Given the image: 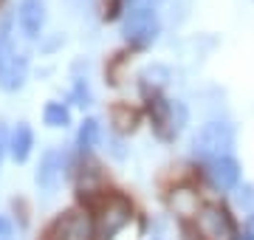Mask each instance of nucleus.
Instances as JSON below:
<instances>
[{
    "mask_svg": "<svg viewBox=\"0 0 254 240\" xmlns=\"http://www.w3.org/2000/svg\"><path fill=\"white\" fill-rule=\"evenodd\" d=\"M206 176H209V181H212V186H215V189L229 192V189H235L237 181H240V164H237L232 156L215 158V161H209Z\"/></svg>",
    "mask_w": 254,
    "mask_h": 240,
    "instance_id": "nucleus-6",
    "label": "nucleus"
},
{
    "mask_svg": "<svg viewBox=\"0 0 254 240\" xmlns=\"http://www.w3.org/2000/svg\"><path fill=\"white\" fill-rule=\"evenodd\" d=\"M130 221V203L122 195H108L99 209V232L102 238H113L125 223Z\"/></svg>",
    "mask_w": 254,
    "mask_h": 240,
    "instance_id": "nucleus-5",
    "label": "nucleus"
},
{
    "mask_svg": "<svg viewBox=\"0 0 254 240\" xmlns=\"http://www.w3.org/2000/svg\"><path fill=\"white\" fill-rule=\"evenodd\" d=\"M60 178H63V153L60 150H48L40 167H37V186L46 195H51L60 186Z\"/></svg>",
    "mask_w": 254,
    "mask_h": 240,
    "instance_id": "nucleus-8",
    "label": "nucleus"
},
{
    "mask_svg": "<svg viewBox=\"0 0 254 240\" xmlns=\"http://www.w3.org/2000/svg\"><path fill=\"white\" fill-rule=\"evenodd\" d=\"M79 150L82 153H88V150L99 141V124H96V119H85L82 121V127H79Z\"/></svg>",
    "mask_w": 254,
    "mask_h": 240,
    "instance_id": "nucleus-12",
    "label": "nucleus"
},
{
    "mask_svg": "<svg viewBox=\"0 0 254 240\" xmlns=\"http://www.w3.org/2000/svg\"><path fill=\"white\" fill-rule=\"evenodd\" d=\"M0 3H3V0H0Z\"/></svg>",
    "mask_w": 254,
    "mask_h": 240,
    "instance_id": "nucleus-17",
    "label": "nucleus"
},
{
    "mask_svg": "<svg viewBox=\"0 0 254 240\" xmlns=\"http://www.w3.org/2000/svg\"><path fill=\"white\" fill-rule=\"evenodd\" d=\"M240 240H254V215L249 218V223H246V229H243V238Z\"/></svg>",
    "mask_w": 254,
    "mask_h": 240,
    "instance_id": "nucleus-14",
    "label": "nucleus"
},
{
    "mask_svg": "<svg viewBox=\"0 0 254 240\" xmlns=\"http://www.w3.org/2000/svg\"><path fill=\"white\" fill-rule=\"evenodd\" d=\"M43 119H46L48 127H68L71 113H68V108H65L63 102H48L46 111H43Z\"/></svg>",
    "mask_w": 254,
    "mask_h": 240,
    "instance_id": "nucleus-11",
    "label": "nucleus"
},
{
    "mask_svg": "<svg viewBox=\"0 0 254 240\" xmlns=\"http://www.w3.org/2000/svg\"><path fill=\"white\" fill-rule=\"evenodd\" d=\"M31 147H34V133H31V127H28L26 121H20L17 127L11 130V136H9V153H11V158H14L17 164L28 161Z\"/></svg>",
    "mask_w": 254,
    "mask_h": 240,
    "instance_id": "nucleus-10",
    "label": "nucleus"
},
{
    "mask_svg": "<svg viewBox=\"0 0 254 240\" xmlns=\"http://www.w3.org/2000/svg\"><path fill=\"white\" fill-rule=\"evenodd\" d=\"M122 34L130 46L144 48L158 37V14L153 3H127L125 20H122Z\"/></svg>",
    "mask_w": 254,
    "mask_h": 240,
    "instance_id": "nucleus-2",
    "label": "nucleus"
},
{
    "mask_svg": "<svg viewBox=\"0 0 254 240\" xmlns=\"http://www.w3.org/2000/svg\"><path fill=\"white\" fill-rule=\"evenodd\" d=\"M198 226L203 232L206 240H235V221L232 215L218 206V203H209L198 212Z\"/></svg>",
    "mask_w": 254,
    "mask_h": 240,
    "instance_id": "nucleus-4",
    "label": "nucleus"
},
{
    "mask_svg": "<svg viewBox=\"0 0 254 240\" xmlns=\"http://www.w3.org/2000/svg\"><path fill=\"white\" fill-rule=\"evenodd\" d=\"M127 3H153V6H155L158 0H127Z\"/></svg>",
    "mask_w": 254,
    "mask_h": 240,
    "instance_id": "nucleus-16",
    "label": "nucleus"
},
{
    "mask_svg": "<svg viewBox=\"0 0 254 240\" xmlns=\"http://www.w3.org/2000/svg\"><path fill=\"white\" fill-rule=\"evenodd\" d=\"M60 240H91V221L82 212H65L57 221Z\"/></svg>",
    "mask_w": 254,
    "mask_h": 240,
    "instance_id": "nucleus-9",
    "label": "nucleus"
},
{
    "mask_svg": "<svg viewBox=\"0 0 254 240\" xmlns=\"http://www.w3.org/2000/svg\"><path fill=\"white\" fill-rule=\"evenodd\" d=\"M235 147V127L229 121H209L200 127V133L192 141V150L198 158L215 161V158L229 156V150Z\"/></svg>",
    "mask_w": 254,
    "mask_h": 240,
    "instance_id": "nucleus-3",
    "label": "nucleus"
},
{
    "mask_svg": "<svg viewBox=\"0 0 254 240\" xmlns=\"http://www.w3.org/2000/svg\"><path fill=\"white\" fill-rule=\"evenodd\" d=\"M9 150V133H6V124L0 121V164H3V156Z\"/></svg>",
    "mask_w": 254,
    "mask_h": 240,
    "instance_id": "nucleus-13",
    "label": "nucleus"
},
{
    "mask_svg": "<svg viewBox=\"0 0 254 240\" xmlns=\"http://www.w3.org/2000/svg\"><path fill=\"white\" fill-rule=\"evenodd\" d=\"M9 232H11V223L0 215V238H9Z\"/></svg>",
    "mask_w": 254,
    "mask_h": 240,
    "instance_id": "nucleus-15",
    "label": "nucleus"
},
{
    "mask_svg": "<svg viewBox=\"0 0 254 240\" xmlns=\"http://www.w3.org/2000/svg\"><path fill=\"white\" fill-rule=\"evenodd\" d=\"M17 23L26 37H40V31L46 26V3L43 0H20L17 6Z\"/></svg>",
    "mask_w": 254,
    "mask_h": 240,
    "instance_id": "nucleus-7",
    "label": "nucleus"
},
{
    "mask_svg": "<svg viewBox=\"0 0 254 240\" xmlns=\"http://www.w3.org/2000/svg\"><path fill=\"white\" fill-rule=\"evenodd\" d=\"M28 74V60L14 48L11 40V20L0 23V88L3 91H17L23 88Z\"/></svg>",
    "mask_w": 254,
    "mask_h": 240,
    "instance_id": "nucleus-1",
    "label": "nucleus"
}]
</instances>
